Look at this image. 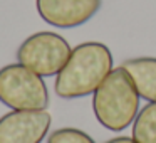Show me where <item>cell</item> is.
<instances>
[{
	"label": "cell",
	"instance_id": "9c48e42d",
	"mask_svg": "<svg viewBox=\"0 0 156 143\" xmlns=\"http://www.w3.org/2000/svg\"><path fill=\"white\" fill-rule=\"evenodd\" d=\"M47 143H96L87 133L76 128H61L55 130L49 136Z\"/></svg>",
	"mask_w": 156,
	"mask_h": 143
},
{
	"label": "cell",
	"instance_id": "7a4b0ae2",
	"mask_svg": "<svg viewBox=\"0 0 156 143\" xmlns=\"http://www.w3.org/2000/svg\"><path fill=\"white\" fill-rule=\"evenodd\" d=\"M139 98L129 74L124 69H112L94 91L92 109L104 128L121 131L128 128L139 113Z\"/></svg>",
	"mask_w": 156,
	"mask_h": 143
},
{
	"label": "cell",
	"instance_id": "52a82bcc",
	"mask_svg": "<svg viewBox=\"0 0 156 143\" xmlns=\"http://www.w3.org/2000/svg\"><path fill=\"white\" fill-rule=\"evenodd\" d=\"M121 68L129 74L138 94L149 103H156V57L128 59Z\"/></svg>",
	"mask_w": 156,
	"mask_h": 143
},
{
	"label": "cell",
	"instance_id": "ba28073f",
	"mask_svg": "<svg viewBox=\"0 0 156 143\" xmlns=\"http://www.w3.org/2000/svg\"><path fill=\"white\" fill-rule=\"evenodd\" d=\"M133 138L138 143H156V103L139 109L133 121Z\"/></svg>",
	"mask_w": 156,
	"mask_h": 143
},
{
	"label": "cell",
	"instance_id": "5b68a950",
	"mask_svg": "<svg viewBox=\"0 0 156 143\" xmlns=\"http://www.w3.org/2000/svg\"><path fill=\"white\" fill-rule=\"evenodd\" d=\"M52 123L47 109H14L0 118V143H41Z\"/></svg>",
	"mask_w": 156,
	"mask_h": 143
},
{
	"label": "cell",
	"instance_id": "3957f363",
	"mask_svg": "<svg viewBox=\"0 0 156 143\" xmlns=\"http://www.w3.org/2000/svg\"><path fill=\"white\" fill-rule=\"evenodd\" d=\"M0 101L10 109H47L51 98L42 76L17 62L0 69Z\"/></svg>",
	"mask_w": 156,
	"mask_h": 143
},
{
	"label": "cell",
	"instance_id": "277c9868",
	"mask_svg": "<svg viewBox=\"0 0 156 143\" xmlns=\"http://www.w3.org/2000/svg\"><path fill=\"white\" fill-rule=\"evenodd\" d=\"M72 49L62 35L55 32H37L20 44L17 59L20 64L42 78L57 76L71 56Z\"/></svg>",
	"mask_w": 156,
	"mask_h": 143
},
{
	"label": "cell",
	"instance_id": "8992f818",
	"mask_svg": "<svg viewBox=\"0 0 156 143\" xmlns=\"http://www.w3.org/2000/svg\"><path fill=\"white\" fill-rule=\"evenodd\" d=\"M101 5L102 0H35L42 20L59 29L86 24L99 12Z\"/></svg>",
	"mask_w": 156,
	"mask_h": 143
},
{
	"label": "cell",
	"instance_id": "30bf717a",
	"mask_svg": "<svg viewBox=\"0 0 156 143\" xmlns=\"http://www.w3.org/2000/svg\"><path fill=\"white\" fill-rule=\"evenodd\" d=\"M106 143H138L134 138H129V136H118V138H111V140H108Z\"/></svg>",
	"mask_w": 156,
	"mask_h": 143
},
{
	"label": "cell",
	"instance_id": "6da1fadb",
	"mask_svg": "<svg viewBox=\"0 0 156 143\" xmlns=\"http://www.w3.org/2000/svg\"><path fill=\"white\" fill-rule=\"evenodd\" d=\"M112 54L102 42H82L72 49L67 62L55 78L59 98L76 99L94 94L112 71Z\"/></svg>",
	"mask_w": 156,
	"mask_h": 143
}]
</instances>
